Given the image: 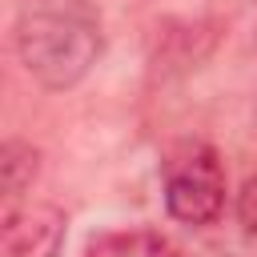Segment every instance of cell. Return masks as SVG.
Listing matches in <instances>:
<instances>
[{"mask_svg": "<svg viewBox=\"0 0 257 257\" xmlns=\"http://www.w3.org/2000/svg\"><path fill=\"white\" fill-rule=\"evenodd\" d=\"M233 213H237V225H241V237H245V245L257 253V173H253V177H245V185L237 189Z\"/></svg>", "mask_w": 257, "mask_h": 257, "instance_id": "8992f818", "label": "cell"}, {"mask_svg": "<svg viewBox=\"0 0 257 257\" xmlns=\"http://www.w3.org/2000/svg\"><path fill=\"white\" fill-rule=\"evenodd\" d=\"M36 177H40V153L28 141L8 137L4 149H0V213L20 209L28 201Z\"/></svg>", "mask_w": 257, "mask_h": 257, "instance_id": "277c9868", "label": "cell"}, {"mask_svg": "<svg viewBox=\"0 0 257 257\" xmlns=\"http://www.w3.org/2000/svg\"><path fill=\"white\" fill-rule=\"evenodd\" d=\"M80 257H181V253L157 229H116V233L88 241Z\"/></svg>", "mask_w": 257, "mask_h": 257, "instance_id": "5b68a950", "label": "cell"}, {"mask_svg": "<svg viewBox=\"0 0 257 257\" xmlns=\"http://www.w3.org/2000/svg\"><path fill=\"white\" fill-rule=\"evenodd\" d=\"M161 193H165V213L173 221H181L189 229L217 225L225 213V197H229L225 165H221L217 149L189 141L177 153H169Z\"/></svg>", "mask_w": 257, "mask_h": 257, "instance_id": "7a4b0ae2", "label": "cell"}, {"mask_svg": "<svg viewBox=\"0 0 257 257\" xmlns=\"http://www.w3.org/2000/svg\"><path fill=\"white\" fill-rule=\"evenodd\" d=\"M68 237V217L52 201H24L0 213V257H60Z\"/></svg>", "mask_w": 257, "mask_h": 257, "instance_id": "3957f363", "label": "cell"}, {"mask_svg": "<svg viewBox=\"0 0 257 257\" xmlns=\"http://www.w3.org/2000/svg\"><path fill=\"white\" fill-rule=\"evenodd\" d=\"M12 48L20 68L40 88H76L104 52V20L96 0H16Z\"/></svg>", "mask_w": 257, "mask_h": 257, "instance_id": "6da1fadb", "label": "cell"}]
</instances>
